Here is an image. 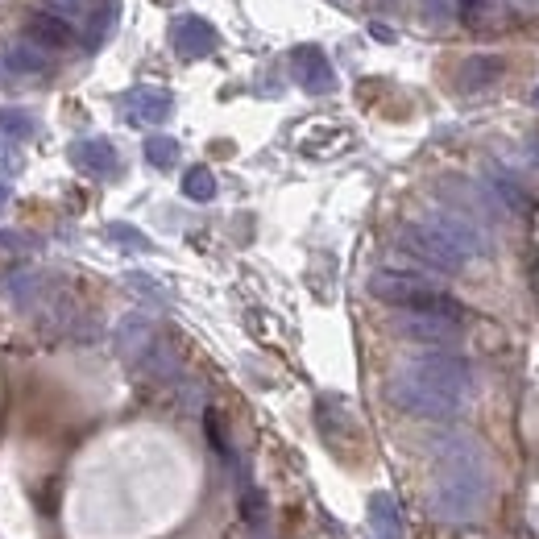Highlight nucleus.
<instances>
[{"instance_id": "nucleus-1", "label": "nucleus", "mask_w": 539, "mask_h": 539, "mask_svg": "<svg viewBox=\"0 0 539 539\" xmlns=\"http://www.w3.org/2000/svg\"><path fill=\"white\" fill-rule=\"evenodd\" d=\"M175 42H179L183 54H208L216 46V30L200 17H183L179 30H175Z\"/></svg>"}, {"instance_id": "nucleus-2", "label": "nucleus", "mask_w": 539, "mask_h": 539, "mask_svg": "<svg viewBox=\"0 0 539 539\" xmlns=\"http://www.w3.org/2000/svg\"><path fill=\"white\" fill-rule=\"evenodd\" d=\"M25 30H30V38L42 42V46H67L71 42V25L63 17H54V13H34Z\"/></svg>"}, {"instance_id": "nucleus-3", "label": "nucleus", "mask_w": 539, "mask_h": 539, "mask_svg": "<svg viewBox=\"0 0 539 539\" xmlns=\"http://www.w3.org/2000/svg\"><path fill=\"white\" fill-rule=\"evenodd\" d=\"M295 63H299V67H303V75H307V88H328V83H332V71H328L324 54H320L316 46L299 50V54H295Z\"/></svg>"}, {"instance_id": "nucleus-4", "label": "nucleus", "mask_w": 539, "mask_h": 539, "mask_svg": "<svg viewBox=\"0 0 539 539\" xmlns=\"http://www.w3.org/2000/svg\"><path fill=\"white\" fill-rule=\"evenodd\" d=\"M9 67L21 71V75H34V71L46 67V54L34 42H17V46H9Z\"/></svg>"}, {"instance_id": "nucleus-5", "label": "nucleus", "mask_w": 539, "mask_h": 539, "mask_svg": "<svg viewBox=\"0 0 539 539\" xmlns=\"http://www.w3.org/2000/svg\"><path fill=\"white\" fill-rule=\"evenodd\" d=\"M133 100H137L141 108H146L141 117H154V121H158V117H166V108H170V100H166L162 92H141V96H133Z\"/></svg>"}, {"instance_id": "nucleus-6", "label": "nucleus", "mask_w": 539, "mask_h": 539, "mask_svg": "<svg viewBox=\"0 0 539 539\" xmlns=\"http://www.w3.org/2000/svg\"><path fill=\"white\" fill-rule=\"evenodd\" d=\"M79 158L88 162V166H96V170H108V166H112V154H108V146H104V141H92V146L83 150Z\"/></svg>"}, {"instance_id": "nucleus-7", "label": "nucleus", "mask_w": 539, "mask_h": 539, "mask_svg": "<svg viewBox=\"0 0 539 539\" xmlns=\"http://www.w3.org/2000/svg\"><path fill=\"white\" fill-rule=\"evenodd\" d=\"M494 0H457V9L465 21H481V13H490Z\"/></svg>"}, {"instance_id": "nucleus-8", "label": "nucleus", "mask_w": 539, "mask_h": 539, "mask_svg": "<svg viewBox=\"0 0 539 539\" xmlns=\"http://www.w3.org/2000/svg\"><path fill=\"white\" fill-rule=\"evenodd\" d=\"M46 5H50V13H54V17H63V21L83 13V0H46Z\"/></svg>"}, {"instance_id": "nucleus-9", "label": "nucleus", "mask_w": 539, "mask_h": 539, "mask_svg": "<svg viewBox=\"0 0 539 539\" xmlns=\"http://www.w3.org/2000/svg\"><path fill=\"white\" fill-rule=\"evenodd\" d=\"M150 158L166 166L170 158H175V146H170V141H150Z\"/></svg>"}, {"instance_id": "nucleus-10", "label": "nucleus", "mask_w": 539, "mask_h": 539, "mask_svg": "<svg viewBox=\"0 0 539 539\" xmlns=\"http://www.w3.org/2000/svg\"><path fill=\"white\" fill-rule=\"evenodd\" d=\"M187 191H191V195H208V191H212V183H208L204 170H195V175L187 179Z\"/></svg>"}, {"instance_id": "nucleus-11", "label": "nucleus", "mask_w": 539, "mask_h": 539, "mask_svg": "<svg viewBox=\"0 0 539 539\" xmlns=\"http://www.w3.org/2000/svg\"><path fill=\"white\" fill-rule=\"evenodd\" d=\"M0 125L13 129V133H30V121H25V117H13V112H0Z\"/></svg>"}, {"instance_id": "nucleus-12", "label": "nucleus", "mask_w": 539, "mask_h": 539, "mask_svg": "<svg viewBox=\"0 0 539 539\" xmlns=\"http://www.w3.org/2000/svg\"><path fill=\"white\" fill-rule=\"evenodd\" d=\"M423 9H428V17H448V9H452V0H423Z\"/></svg>"}, {"instance_id": "nucleus-13", "label": "nucleus", "mask_w": 539, "mask_h": 539, "mask_svg": "<svg viewBox=\"0 0 539 539\" xmlns=\"http://www.w3.org/2000/svg\"><path fill=\"white\" fill-rule=\"evenodd\" d=\"M0 204H5V191H0Z\"/></svg>"}]
</instances>
